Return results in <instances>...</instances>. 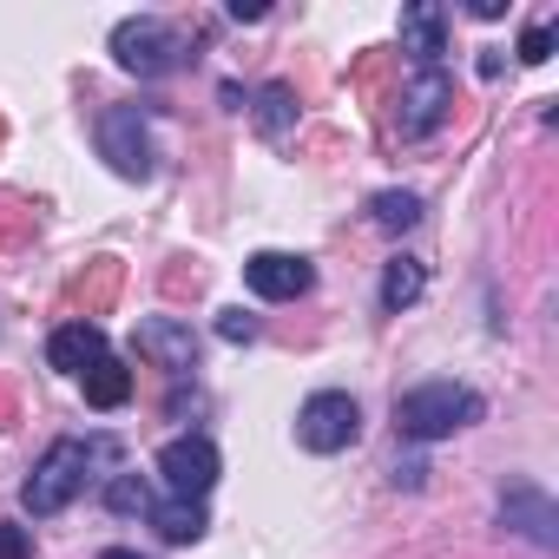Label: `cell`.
<instances>
[{
  "mask_svg": "<svg viewBox=\"0 0 559 559\" xmlns=\"http://www.w3.org/2000/svg\"><path fill=\"white\" fill-rule=\"evenodd\" d=\"M243 284H250V297H263V304H297V297L317 284V270H310V257H297V250H250V257H243Z\"/></svg>",
  "mask_w": 559,
  "mask_h": 559,
  "instance_id": "8",
  "label": "cell"
},
{
  "mask_svg": "<svg viewBox=\"0 0 559 559\" xmlns=\"http://www.w3.org/2000/svg\"><path fill=\"white\" fill-rule=\"evenodd\" d=\"M421 290H428V270H421L415 257H395V263L382 270V317H402Z\"/></svg>",
  "mask_w": 559,
  "mask_h": 559,
  "instance_id": "14",
  "label": "cell"
},
{
  "mask_svg": "<svg viewBox=\"0 0 559 559\" xmlns=\"http://www.w3.org/2000/svg\"><path fill=\"white\" fill-rule=\"evenodd\" d=\"M99 559H139V552H132V546H106Z\"/></svg>",
  "mask_w": 559,
  "mask_h": 559,
  "instance_id": "22",
  "label": "cell"
},
{
  "mask_svg": "<svg viewBox=\"0 0 559 559\" xmlns=\"http://www.w3.org/2000/svg\"><path fill=\"white\" fill-rule=\"evenodd\" d=\"M500 526L526 533L533 546H559V533H552V526H559V513H552V500H546L539 487H526V480L500 493Z\"/></svg>",
  "mask_w": 559,
  "mask_h": 559,
  "instance_id": "10",
  "label": "cell"
},
{
  "mask_svg": "<svg viewBox=\"0 0 559 559\" xmlns=\"http://www.w3.org/2000/svg\"><path fill=\"white\" fill-rule=\"evenodd\" d=\"M80 382H86V402H93V408H126V395H132V369H126L119 356H99Z\"/></svg>",
  "mask_w": 559,
  "mask_h": 559,
  "instance_id": "15",
  "label": "cell"
},
{
  "mask_svg": "<svg viewBox=\"0 0 559 559\" xmlns=\"http://www.w3.org/2000/svg\"><path fill=\"white\" fill-rule=\"evenodd\" d=\"M0 559H34V533L21 520H0Z\"/></svg>",
  "mask_w": 559,
  "mask_h": 559,
  "instance_id": "21",
  "label": "cell"
},
{
  "mask_svg": "<svg viewBox=\"0 0 559 559\" xmlns=\"http://www.w3.org/2000/svg\"><path fill=\"white\" fill-rule=\"evenodd\" d=\"M402 53H408L415 67H441V53H448V14L435 8V0L402 8Z\"/></svg>",
  "mask_w": 559,
  "mask_h": 559,
  "instance_id": "12",
  "label": "cell"
},
{
  "mask_svg": "<svg viewBox=\"0 0 559 559\" xmlns=\"http://www.w3.org/2000/svg\"><path fill=\"white\" fill-rule=\"evenodd\" d=\"M99 356H112V349H106V330L86 323V317H80V323H60V330L47 336V362H53L60 376H86Z\"/></svg>",
  "mask_w": 559,
  "mask_h": 559,
  "instance_id": "11",
  "label": "cell"
},
{
  "mask_svg": "<svg viewBox=\"0 0 559 559\" xmlns=\"http://www.w3.org/2000/svg\"><path fill=\"white\" fill-rule=\"evenodd\" d=\"M520 60H526V67H546V60H552V21H533V27L520 34Z\"/></svg>",
  "mask_w": 559,
  "mask_h": 559,
  "instance_id": "19",
  "label": "cell"
},
{
  "mask_svg": "<svg viewBox=\"0 0 559 559\" xmlns=\"http://www.w3.org/2000/svg\"><path fill=\"white\" fill-rule=\"evenodd\" d=\"M106 507H112V513H152V487H145L139 474H112Z\"/></svg>",
  "mask_w": 559,
  "mask_h": 559,
  "instance_id": "18",
  "label": "cell"
},
{
  "mask_svg": "<svg viewBox=\"0 0 559 559\" xmlns=\"http://www.w3.org/2000/svg\"><path fill=\"white\" fill-rule=\"evenodd\" d=\"M132 349H139L145 362H158L165 376H191V369H198V336H191V323H178V317H145V323L132 330Z\"/></svg>",
  "mask_w": 559,
  "mask_h": 559,
  "instance_id": "9",
  "label": "cell"
},
{
  "mask_svg": "<svg viewBox=\"0 0 559 559\" xmlns=\"http://www.w3.org/2000/svg\"><path fill=\"white\" fill-rule=\"evenodd\" d=\"M448 112H454V80H448V67H415L408 86H402V99H395V132H402V139H428V132H441Z\"/></svg>",
  "mask_w": 559,
  "mask_h": 559,
  "instance_id": "6",
  "label": "cell"
},
{
  "mask_svg": "<svg viewBox=\"0 0 559 559\" xmlns=\"http://www.w3.org/2000/svg\"><path fill=\"white\" fill-rule=\"evenodd\" d=\"M290 126H297V93H290L284 80H270V86L257 93V132H263V139H290Z\"/></svg>",
  "mask_w": 559,
  "mask_h": 559,
  "instance_id": "16",
  "label": "cell"
},
{
  "mask_svg": "<svg viewBox=\"0 0 559 559\" xmlns=\"http://www.w3.org/2000/svg\"><path fill=\"white\" fill-rule=\"evenodd\" d=\"M376 224L382 230H408V224H421V198L415 191H376Z\"/></svg>",
  "mask_w": 559,
  "mask_h": 559,
  "instance_id": "17",
  "label": "cell"
},
{
  "mask_svg": "<svg viewBox=\"0 0 559 559\" xmlns=\"http://www.w3.org/2000/svg\"><path fill=\"white\" fill-rule=\"evenodd\" d=\"M356 435H362V408L349 389H317L297 408V441L310 454H343V448H356Z\"/></svg>",
  "mask_w": 559,
  "mask_h": 559,
  "instance_id": "5",
  "label": "cell"
},
{
  "mask_svg": "<svg viewBox=\"0 0 559 559\" xmlns=\"http://www.w3.org/2000/svg\"><path fill=\"white\" fill-rule=\"evenodd\" d=\"M217 336L224 343H257V317L250 310H217Z\"/></svg>",
  "mask_w": 559,
  "mask_h": 559,
  "instance_id": "20",
  "label": "cell"
},
{
  "mask_svg": "<svg viewBox=\"0 0 559 559\" xmlns=\"http://www.w3.org/2000/svg\"><path fill=\"white\" fill-rule=\"evenodd\" d=\"M112 60H119L126 73H139V80H165V73H178L185 40H178L171 21H158V14H132V21L112 27Z\"/></svg>",
  "mask_w": 559,
  "mask_h": 559,
  "instance_id": "3",
  "label": "cell"
},
{
  "mask_svg": "<svg viewBox=\"0 0 559 559\" xmlns=\"http://www.w3.org/2000/svg\"><path fill=\"white\" fill-rule=\"evenodd\" d=\"M99 158L119 171V178H132V185H145L152 171H158V145H152V119L139 112V106H106L99 112Z\"/></svg>",
  "mask_w": 559,
  "mask_h": 559,
  "instance_id": "4",
  "label": "cell"
},
{
  "mask_svg": "<svg viewBox=\"0 0 559 559\" xmlns=\"http://www.w3.org/2000/svg\"><path fill=\"white\" fill-rule=\"evenodd\" d=\"M171 546H191V539H204V500H152V513H145Z\"/></svg>",
  "mask_w": 559,
  "mask_h": 559,
  "instance_id": "13",
  "label": "cell"
},
{
  "mask_svg": "<svg viewBox=\"0 0 559 559\" xmlns=\"http://www.w3.org/2000/svg\"><path fill=\"white\" fill-rule=\"evenodd\" d=\"M217 448L204 435H178L158 448V480H165V500H204L217 487Z\"/></svg>",
  "mask_w": 559,
  "mask_h": 559,
  "instance_id": "7",
  "label": "cell"
},
{
  "mask_svg": "<svg viewBox=\"0 0 559 559\" xmlns=\"http://www.w3.org/2000/svg\"><path fill=\"white\" fill-rule=\"evenodd\" d=\"M93 467H119V441L112 435H60L40 461H34V474H27V487H21V507L34 513V520H53L60 507H73L80 500V487H86V474Z\"/></svg>",
  "mask_w": 559,
  "mask_h": 559,
  "instance_id": "1",
  "label": "cell"
},
{
  "mask_svg": "<svg viewBox=\"0 0 559 559\" xmlns=\"http://www.w3.org/2000/svg\"><path fill=\"white\" fill-rule=\"evenodd\" d=\"M487 415V402L467 382H421L408 395H395V435L402 441H448L461 428H474Z\"/></svg>",
  "mask_w": 559,
  "mask_h": 559,
  "instance_id": "2",
  "label": "cell"
}]
</instances>
